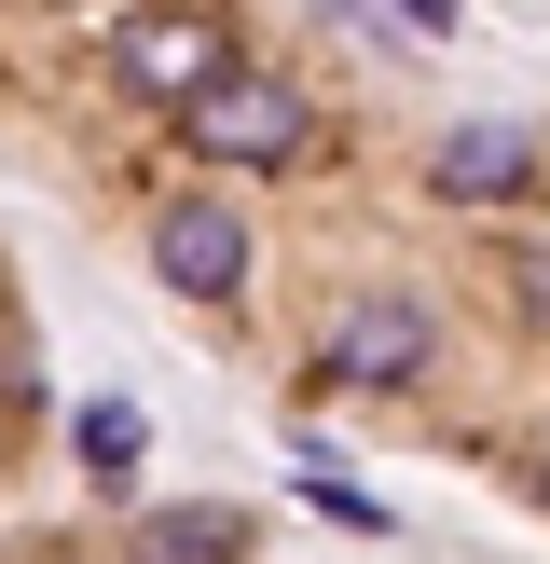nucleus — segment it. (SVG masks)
<instances>
[{
    "label": "nucleus",
    "mask_w": 550,
    "mask_h": 564,
    "mask_svg": "<svg viewBox=\"0 0 550 564\" xmlns=\"http://www.w3.org/2000/svg\"><path fill=\"white\" fill-rule=\"evenodd\" d=\"M207 69H234V42H220L207 0H124V14H110V83H124V97L179 110Z\"/></svg>",
    "instance_id": "1"
},
{
    "label": "nucleus",
    "mask_w": 550,
    "mask_h": 564,
    "mask_svg": "<svg viewBox=\"0 0 550 564\" xmlns=\"http://www.w3.org/2000/svg\"><path fill=\"white\" fill-rule=\"evenodd\" d=\"M179 138H193L207 165H289L317 124H302V97H289L275 69H207V83L179 97Z\"/></svg>",
    "instance_id": "2"
},
{
    "label": "nucleus",
    "mask_w": 550,
    "mask_h": 564,
    "mask_svg": "<svg viewBox=\"0 0 550 564\" xmlns=\"http://www.w3.org/2000/svg\"><path fill=\"white\" fill-rule=\"evenodd\" d=\"M152 262H165L179 303H234L248 290V220L220 207V193H179V207L152 220Z\"/></svg>",
    "instance_id": "3"
},
{
    "label": "nucleus",
    "mask_w": 550,
    "mask_h": 564,
    "mask_svg": "<svg viewBox=\"0 0 550 564\" xmlns=\"http://www.w3.org/2000/svg\"><path fill=\"white\" fill-rule=\"evenodd\" d=\"M427 358H440V317H427V303H399V290L330 317V386H413Z\"/></svg>",
    "instance_id": "4"
},
{
    "label": "nucleus",
    "mask_w": 550,
    "mask_h": 564,
    "mask_svg": "<svg viewBox=\"0 0 550 564\" xmlns=\"http://www.w3.org/2000/svg\"><path fill=\"white\" fill-rule=\"evenodd\" d=\"M427 193L440 207H522V193H537V138L522 124H454L427 152Z\"/></svg>",
    "instance_id": "5"
},
{
    "label": "nucleus",
    "mask_w": 550,
    "mask_h": 564,
    "mask_svg": "<svg viewBox=\"0 0 550 564\" xmlns=\"http://www.w3.org/2000/svg\"><path fill=\"white\" fill-rule=\"evenodd\" d=\"M234 551H248V510H220V496H179L138 523V564H234Z\"/></svg>",
    "instance_id": "6"
},
{
    "label": "nucleus",
    "mask_w": 550,
    "mask_h": 564,
    "mask_svg": "<svg viewBox=\"0 0 550 564\" xmlns=\"http://www.w3.org/2000/svg\"><path fill=\"white\" fill-rule=\"evenodd\" d=\"M69 441H82V468H97V482H124V468H138V413H124V400H82Z\"/></svg>",
    "instance_id": "7"
},
{
    "label": "nucleus",
    "mask_w": 550,
    "mask_h": 564,
    "mask_svg": "<svg viewBox=\"0 0 550 564\" xmlns=\"http://www.w3.org/2000/svg\"><path fill=\"white\" fill-rule=\"evenodd\" d=\"M385 14H399V28H427V42H440V28H454V0H385Z\"/></svg>",
    "instance_id": "8"
},
{
    "label": "nucleus",
    "mask_w": 550,
    "mask_h": 564,
    "mask_svg": "<svg viewBox=\"0 0 550 564\" xmlns=\"http://www.w3.org/2000/svg\"><path fill=\"white\" fill-rule=\"evenodd\" d=\"M522 303H537V317H550V248H522Z\"/></svg>",
    "instance_id": "9"
}]
</instances>
